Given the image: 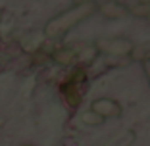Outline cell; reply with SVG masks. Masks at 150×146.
Instances as JSON below:
<instances>
[{"mask_svg": "<svg viewBox=\"0 0 150 146\" xmlns=\"http://www.w3.org/2000/svg\"><path fill=\"white\" fill-rule=\"evenodd\" d=\"M98 12V4L93 0H83L77 6L66 10V12L58 13L56 18H52L46 27H44V35L50 37V39H56V37L64 35L66 31H69L71 27H75L77 23L85 21L87 18H91L93 13Z\"/></svg>", "mask_w": 150, "mask_h": 146, "instance_id": "6da1fadb", "label": "cell"}, {"mask_svg": "<svg viewBox=\"0 0 150 146\" xmlns=\"http://www.w3.org/2000/svg\"><path fill=\"white\" fill-rule=\"evenodd\" d=\"M96 48L112 56H127L133 52V42L129 39H100Z\"/></svg>", "mask_w": 150, "mask_h": 146, "instance_id": "7a4b0ae2", "label": "cell"}, {"mask_svg": "<svg viewBox=\"0 0 150 146\" xmlns=\"http://www.w3.org/2000/svg\"><path fill=\"white\" fill-rule=\"evenodd\" d=\"M91 110L94 114H98L102 119H106V117H119L121 115V106L115 100H112V98H96L91 104Z\"/></svg>", "mask_w": 150, "mask_h": 146, "instance_id": "3957f363", "label": "cell"}, {"mask_svg": "<svg viewBox=\"0 0 150 146\" xmlns=\"http://www.w3.org/2000/svg\"><path fill=\"white\" fill-rule=\"evenodd\" d=\"M98 12H100L102 16L110 18V19H121V18H127L129 13H131L129 8L123 6L121 2H106V4L98 6Z\"/></svg>", "mask_w": 150, "mask_h": 146, "instance_id": "277c9868", "label": "cell"}, {"mask_svg": "<svg viewBox=\"0 0 150 146\" xmlns=\"http://www.w3.org/2000/svg\"><path fill=\"white\" fill-rule=\"evenodd\" d=\"M64 98H66V102L73 108L81 104V94H79V90H77V87H75V83H69L67 87H64Z\"/></svg>", "mask_w": 150, "mask_h": 146, "instance_id": "5b68a950", "label": "cell"}, {"mask_svg": "<svg viewBox=\"0 0 150 146\" xmlns=\"http://www.w3.org/2000/svg\"><path fill=\"white\" fill-rule=\"evenodd\" d=\"M75 54L77 52L73 48H62V50H58V52H54V62L60 63V66H67V63L73 62Z\"/></svg>", "mask_w": 150, "mask_h": 146, "instance_id": "8992f818", "label": "cell"}, {"mask_svg": "<svg viewBox=\"0 0 150 146\" xmlns=\"http://www.w3.org/2000/svg\"><path fill=\"white\" fill-rule=\"evenodd\" d=\"M79 119H81V123L88 125V127H98V125L104 123V119H102L98 114H94L93 110H88V111H85V114H81Z\"/></svg>", "mask_w": 150, "mask_h": 146, "instance_id": "52a82bcc", "label": "cell"}, {"mask_svg": "<svg viewBox=\"0 0 150 146\" xmlns=\"http://www.w3.org/2000/svg\"><path fill=\"white\" fill-rule=\"evenodd\" d=\"M96 54H98L96 46H85V48H81V52L77 54V58H79V62H83V63H91V62H94Z\"/></svg>", "mask_w": 150, "mask_h": 146, "instance_id": "ba28073f", "label": "cell"}, {"mask_svg": "<svg viewBox=\"0 0 150 146\" xmlns=\"http://www.w3.org/2000/svg\"><path fill=\"white\" fill-rule=\"evenodd\" d=\"M133 140H135V133H133V131H125L117 140L114 138V140L108 142L106 146H129V144H133Z\"/></svg>", "mask_w": 150, "mask_h": 146, "instance_id": "9c48e42d", "label": "cell"}, {"mask_svg": "<svg viewBox=\"0 0 150 146\" xmlns=\"http://www.w3.org/2000/svg\"><path fill=\"white\" fill-rule=\"evenodd\" d=\"M133 16H139V18H144V16H150V4H139L133 10H129Z\"/></svg>", "mask_w": 150, "mask_h": 146, "instance_id": "30bf717a", "label": "cell"}, {"mask_svg": "<svg viewBox=\"0 0 150 146\" xmlns=\"http://www.w3.org/2000/svg\"><path fill=\"white\" fill-rule=\"evenodd\" d=\"M144 71H146V75H148V79H150V62L144 63Z\"/></svg>", "mask_w": 150, "mask_h": 146, "instance_id": "8fae6325", "label": "cell"}, {"mask_svg": "<svg viewBox=\"0 0 150 146\" xmlns=\"http://www.w3.org/2000/svg\"><path fill=\"white\" fill-rule=\"evenodd\" d=\"M21 146H35V144H21Z\"/></svg>", "mask_w": 150, "mask_h": 146, "instance_id": "7c38bea8", "label": "cell"}, {"mask_svg": "<svg viewBox=\"0 0 150 146\" xmlns=\"http://www.w3.org/2000/svg\"><path fill=\"white\" fill-rule=\"evenodd\" d=\"M142 2H144V0H141V4H142Z\"/></svg>", "mask_w": 150, "mask_h": 146, "instance_id": "4fadbf2b", "label": "cell"}, {"mask_svg": "<svg viewBox=\"0 0 150 146\" xmlns=\"http://www.w3.org/2000/svg\"><path fill=\"white\" fill-rule=\"evenodd\" d=\"M148 21H150V16H148Z\"/></svg>", "mask_w": 150, "mask_h": 146, "instance_id": "5bb4252c", "label": "cell"}]
</instances>
